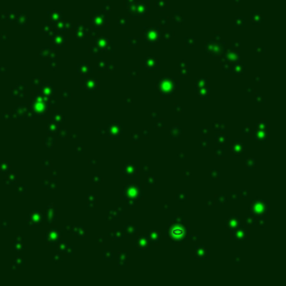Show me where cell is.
Here are the masks:
<instances>
[{"instance_id":"cell-1","label":"cell","mask_w":286,"mask_h":286,"mask_svg":"<svg viewBox=\"0 0 286 286\" xmlns=\"http://www.w3.org/2000/svg\"><path fill=\"white\" fill-rule=\"evenodd\" d=\"M167 1L166 0H158L156 1V7L159 8V9H164L167 7V5H163V3H166Z\"/></svg>"}]
</instances>
